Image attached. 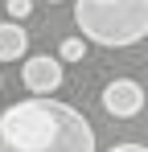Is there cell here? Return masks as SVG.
I'll list each match as a JSON object with an SVG mask.
<instances>
[{
  "mask_svg": "<svg viewBox=\"0 0 148 152\" xmlns=\"http://www.w3.org/2000/svg\"><path fill=\"white\" fill-rule=\"evenodd\" d=\"M140 107H144V86H140V82L115 78V82L103 86V111H107V115L132 119V115H140Z\"/></svg>",
  "mask_w": 148,
  "mask_h": 152,
  "instance_id": "cell-4",
  "label": "cell"
},
{
  "mask_svg": "<svg viewBox=\"0 0 148 152\" xmlns=\"http://www.w3.org/2000/svg\"><path fill=\"white\" fill-rule=\"evenodd\" d=\"M49 4H58V0H49Z\"/></svg>",
  "mask_w": 148,
  "mask_h": 152,
  "instance_id": "cell-9",
  "label": "cell"
},
{
  "mask_svg": "<svg viewBox=\"0 0 148 152\" xmlns=\"http://www.w3.org/2000/svg\"><path fill=\"white\" fill-rule=\"evenodd\" d=\"M4 8H8L12 21H25V17L33 12V0H4Z\"/></svg>",
  "mask_w": 148,
  "mask_h": 152,
  "instance_id": "cell-7",
  "label": "cell"
},
{
  "mask_svg": "<svg viewBox=\"0 0 148 152\" xmlns=\"http://www.w3.org/2000/svg\"><path fill=\"white\" fill-rule=\"evenodd\" d=\"M0 152H95V127L78 107L33 95L0 111Z\"/></svg>",
  "mask_w": 148,
  "mask_h": 152,
  "instance_id": "cell-1",
  "label": "cell"
},
{
  "mask_svg": "<svg viewBox=\"0 0 148 152\" xmlns=\"http://www.w3.org/2000/svg\"><path fill=\"white\" fill-rule=\"evenodd\" d=\"M62 58H49V53H33V58H25V70H21V82L29 95H37V99H49L58 86H62Z\"/></svg>",
  "mask_w": 148,
  "mask_h": 152,
  "instance_id": "cell-3",
  "label": "cell"
},
{
  "mask_svg": "<svg viewBox=\"0 0 148 152\" xmlns=\"http://www.w3.org/2000/svg\"><path fill=\"white\" fill-rule=\"evenodd\" d=\"M74 25L103 50H127L148 37V0H74Z\"/></svg>",
  "mask_w": 148,
  "mask_h": 152,
  "instance_id": "cell-2",
  "label": "cell"
},
{
  "mask_svg": "<svg viewBox=\"0 0 148 152\" xmlns=\"http://www.w3.org/2000/svg\"><path fill=\"white\" fill-rule=\"evenodd\" d=\"M107 152H148L144 144H115V148H107Z\"/></svg>",
  "mask_w": 148,
  "mask_h": 152,
  "instance_id": "cell-8",
  "label": "cell"
},
{
  "mask_svg": "<svg viewBox=\"0 0 148 152\" xmlns=\"http://www.w3.org/2000/svg\"><path fill=\"white\" fill-rule=\"evenodd\" d=\"M82 53H86V37H66L58 45V58L62 62H82Z\"/></svg>",
  "mask_w": 148,
  "mask_h": 152,
  "instance_id": "cell-6",
  "label": "cell"
},
{
  "mask_svg": "<svg viewBox=\"0 0 148 152\" xmlns=\"http://www.w3.org/2000/svg\"><path fill=\"white\" fill-rule=\"evenodd\" d=\"M29 53V33L17 21H0V62H17Z\"/></svg>",
  "mask_w": 148,
  "mask_h": 152,
  "instance_id": "cell-5",
  "label": "cell"
},
{
  "mask_svg": "<svg viewBox=\"0 0 148 152\" xmlns=\"http://www.w3.org/2000/svg\"><path fill=\"white\" fill-rule=\"evenodd\" d=\"M0 86H4V78H0Z\"/></svg>",
  "mask_w": 148,
  "mask_h": 152,
  "instance_id": "cell-10",
  "label": "cell"
}]
</instances>
